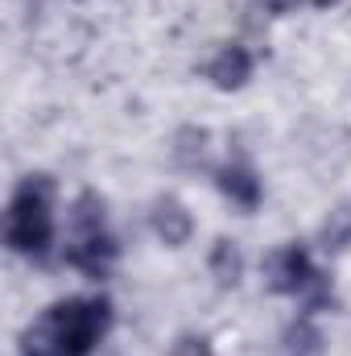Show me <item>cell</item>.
<instances>
[{
    "mask_svg": "<svg viewBox=\"0 0 351 356\" xmlns=\"http://www.w3.org/2000/svg\"><path fill=\"white\" fill-rule=\"evenodd\" d=\"M112 327V298L75 294L50 302L25 332L21 356H91Z\"/></svg>",
    "mask_w": 351,
    "mask_h": 356,
    "instance_id": "obj_1",
    "label": "cell"
},
{
    "mask_svg": "<svg viewBox=\"0 0 351 356\" xmlns=\"http://www.w3.org/2000/svg\"><path fill=\"white\" fill-rule=\"evenodd\" d=\"M54 207H58V182L54 178L42 175V170L21 178L8 195V207H4V245H8V253L29 257V261H50L54 241H58Z\"/></svg>",
    "mask_w": 351,
    "mask_h": 356,
    "instance_id": "obj_2",
    "label": "cell"
},
{
    "mask_svg": "<svg viewBox=\"0 0 351 356\" xmlns=\"http://www.w3.org/2000/svg\"><path fill=\"white\" fill-rule=\"evenodd\" d=\"M62 261L87 282H103L120 261V241L108 224V203L95 191H79L67 207V245Z\"/></svg>",
    "mask_w": 351,
    "mask_h": 356,
    "instance_id": "obj_3",
    "label": "cell"
},
{
    "mask_svg": "<svg viewBox=\"0 0 351 356\" xmlns=\"http://www.w3.org/2000/svg\"><path fill=\"white\" fill-rule=\"evenodd\" d=\"M261 273H264V286L281 298H302V290L310 286V277L318 273L310 249L302 241H285L277 249H268L261 261Z\"/></svg>",
    "mask_w": 351,
    "mask_h": 356,
    "instance_id": "obj_4",
    "label": "cell"
},
{
    "mask_svg": "<svg viewBox=\"0 0 351 356\" xmlns=\"http://www.w3.org/2000/svg\"><path fill=\"white\" fill-rule=\"evenodd\" d=\"M211 178H215V191H219V195H223L236 211L252 216V211L261 207V199H264L261 170H257L244 154H228V158L211 170Z\"/></svg>",
    "mask_w": 351,
    "mask_h": 356,
    "instance_id": "obj_5",
    "label": "cell"
},
{
    "mask_svg": "<svg viewBox=\"0 0 351 356\" xmlns=\"http://www.w3.org/2000/svg\"><path fill=\"white\" fill-rule=\"evenodd\" d=\"M257 75V54L244 42H223L215 54L203 63V79L215 91H244Z\"/></svg>",
    "mask_w": 351,
    "mask_h": 356,
    "instance_id": "obj_6",
    "label": "cell"
},
{
    "mask_svg": "<svg viewBox=\"0 0 351 356\" xmlns=\"http://www.w3.org/2000/svg\"><path fill=\"white\" fill-rule=\"evenodd\" d=\"M149 232L166 249H186L194 241V211L178 195H157L149 203Z\"/></svg>",
    "mask_w": 351,
    "mask_h": 356,
    "instance_id": "obj_7",
    "label": "cell"
},
{
    "mask_svg": "<svg viewBox=\"0 0 351 356\" xmlns=\"http://www.w3.org/2000/svg\"><path fill=\"white\" fill-rule=\"evenodd\" d=\"M170 162L186 175H198L211 166V133L203 124H182L170 137Z\"/></svg>",
    "mask_w": 351,
    "mask_h": 356,
    "instance_id": "obj_8",
    "label": "cell"
},
{
    "mask_svg": "<svg viewBox=\"0 0 351 356\" xmlns=\"http://www.w3.org/2000/svg\"><path fill=\"white\" fill-rule=\"evenodd\" d=\"M207 273L215 277L219 290H236L240 277H244V249L232 236L211 241V249H207Z\"/></svg>",
    "mask_w": 351,
    "mask_h": 356,
    "instance_id": "obj_9",
    "label": "cell"
},
{
    "mask_svg": "<svg viewBox=\"0 0 351 356\" xmlns=\"http://www.w3.org/2000/svg\"><path fill=\"white\" fill-rule=\"evenodd\" d=\"M281 344H285V356H323L327 336L314 315H293L281 332Z\"/></svg>",
    "mask_w": 351,
    "mask_h": 356,
    "instance_id": "obj_10",
    "label": "cell"
},
{
    "mask_svg": "<svg viewBox=\"0 0 351 356\" xmlns=\"http://www.w3.org/2000/svg\"><path fill=\"white\" fill-rule=\"evenodd\" d=\"M318 249L327 253V257H343L351 249V203H335L327 216H323V224H318Z\"/></svg>",
    "mask_w": 351,
    "mask_h": 356,
    "instance_id": "obj_11",
    "label": "cell"
},
{
    "mask_svg": "<svg viewBox=\"0 0 351 356\" xmlns=\"http://www.w3.org/2000/svg\"><path fill=\"white\" fill-rule=\"evenodd\" d=\"M298 302H302V311H306V315H323V311H335V282H331V277L318 269V273L310 277V286L302 290V298H298Z\"/></svg>",
    "mask_w": 351,
    "mask_h": 356,
    "instance_id": "obj_12",
    "label": "cell"
},
{
    "mask_svg": "<svg viewBox=\"0 0 351 356\" xmlns=\"http://www.w3.org/2000/svg\"><path fill=\"white\" fill-rule=\"evenodd\" d=\"M166 356H215V348H211L207 336H198V332H182L174 344H170V353Z\"/></svg>",
    "mask_w": 351,
    "mask_h": 356,
    "instance_id": "obj_13",
    "label": "cell"
},
{
    "mask_svg": "<svg viewBox=\"0 0 351 356\" xmlns=\"http://www.w3.org/2000/svg\"><path fill=\"white\" fill-rule=\"evenodd\" d=\"M261 4L268 8V13H273V17H285V13H293L302 0H261Z\"/></svg>",
    "mask_w": 351,
    "mask_h": 356,
    "instance_id": "obj_14",
    "label": "cell"
},
{
    "mask_svg": "<svg viewBox=\"0 0 351 356\" xmlns=\"http://www.w3.org/2000/svg\"><path fill=\"white\" fill-rule=\"evenodd\" d=\"M314 8H339V4H348V0H310Z\"/></svg>",
    "mask_w": 351,
    "mask_h": 356,
    "instance_id": "obj_15",
    "label": "cell"
}]
</instances>
